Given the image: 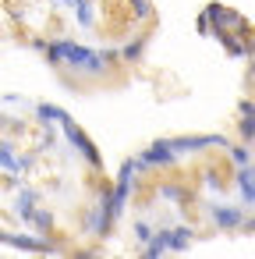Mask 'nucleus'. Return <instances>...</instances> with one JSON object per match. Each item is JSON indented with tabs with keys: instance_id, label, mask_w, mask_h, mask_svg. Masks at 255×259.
Listing matches in <instances>:
<instances>
[{
	"instance_id": "obj_1",
	"label": "nucleus",
	"mask_w": 255,
	"mask_h": 259,
	"mask_svg": "<svg viewBox=\"0 0 255 259\" xmlns=\"http://www.w3.org/2000/svg\"><path fill=\"white\" fill-rule=\"evenodd\" d=\"M46 64L50 68H71L82 78H99L107 71V54H96V50L78 47L71 39H54L46 47Z\"/></svg>"
},
{
	"instance_id": "obj_2",
	"label": "nucleus",
	"mask_w": 255,
	"mask_h": 259,
	"mask_svg": "<svg viewBox=\"0 0 255 259\" xmlns=\"http://www.w3.org/2000/svg\"><path fill=\"white\" fill-rule=\"evenodd\" d=\"M61 132H64L68 146H71V149H75V153H78V156H82L92 170H99V167H103V153L96 149V142H92V139H89V135H85L75 121H71V117H68V121H61Z\"/></svg>"
},
{
	"instance_id": "obj_3",
	"label": "nucleus",
	"mask_w": 255,
	"mask_h": 259,
	"mask_svg": "<svg viewBox=\"0 0 255 259\" xmlns=\"http://www.w3.org/2000/svg\"><path fill=\"white\" fill-rule=\"evenodd\" d=\"M117 220V213H114V202H110V188L103 185L99 188V199H96V206H92V213H89V234H96V238H107L110 234V224Z\"/></svg>"
},
{
	"instance_id": "obj_4",
	"label": "nucleus",
	"mask_w": 255,
	"mask_h": 259,
	"mask_svg": "<svg viewBox=\"0 0 255 259\" xmlns=\"http://www.w3.org/2000/svg\"><path fill=\"white\" fill-rule=\"evenodd\" d=\"M170 146L177 156H188V153H202V149H227L230 139L227 135H177V139H170Z\"/></svg>"
},
{
	"instance_id": "obj_5",
	"label": "nucleus",
	"mask_w": 255,
	"mask_h": 259,
	"mask_svg": "<svg viewBox=\"0 0 255 259\" xmlns=\"http://www.w3.org/2000/svg\"><path fill=\"white\" fill-rule=\"evenodd\" d=\"M202 11L213 22V36L216 32H237V29H244V15L234 11V8H227V4H216V0H213V4H206Z\"/></svg>"
},
{
	"instance_id": "obj_6",
	"label": "nucleus",
	"mask_w": 255,
	"mask_h": 259,
	"mask_svg": "<svg viewBox=\"0 0 255 259\" xmlns=\"http://www.w3.org/2000/svg\"><path fill=\"white\" fill-rule=\"evenodd\" d=\"M209 220L216 224V231H241L244 227V209L234 206V202H213L209 206Z\"/></svg>"
},
{
	"instance_id": "obj_7",
	"label": "nucleus",
	"mask_w": 255,
	"mask_h": 259,
	"mask_svg": "<svg viewBox=\"0 0 255 259\" xmlns=\"http://www.w3.org/2000/svg\"><path fill=\"white\" fill-rule=\"evenodd\" d=\"M138 156H142L145 167H174V163H177V153H174L170 139H156V142H152L149 149H142Z\"/></svg>"
},
{
	"instance_id": "obj_8",
	"label": "nucleus",
	"mask_w": 255,
	"mask_h": 259,
	"mask_svg": "<svg viewBox=\"0 0 255 259\" xmlns=\"http://www.w3.org/2000/svg\"><path fill=\"white\" fill-rule=\"evenodd\" d=\"M0 241L11 245V248H25V252H61L57 245L43 241V238H29V234H11V231H0Z\"/></svg>"
},
{
	"instance_id": "obj_9",
	"label": "nucleus",
	"mask_w": 255,
	"mask_h": 259,
	"mask_svg": "<svg viewBox=\"0 0 255 259\" xmlns=\"http://www.w3.org/2000/svg\"><path fill=\"white\" fill-rule=\"evenodd\" d=\"M36 202H39V188L22 185V188H18V195H15V217H18V220H25V224H32Z\"/></svg>"
},
{
	"instance_id": "obj_10",
	"label": "nucleus",
	"mask_w": 255,
	"mask_h": 259,
	"mask_svg": "<svg viewBox=\"0 0 255 259\" xmlns=\"http://www.w3.org/2000/svg\"><path fill=\"white\" fill-rule=\"evenodd\" d=\"M234 185H237L241 199H244L248 206H255V163L237 167V170H234Z\"/></svg>"
},
{
	"instance_id": "obj_11",
	"label": "nucleus",
	"mask_w": 255,
	"mask_h": 259,
	"mask_svg": "<svg viewBox=\"0 0 255 259\" xmlns=\"http://www.w3.org/2000/svg\"><path fill=\"white\" fill-rule=\"evenodd\" d=\"M149 39H152V32H138L135 39H128V43L121 47V61H124V64H138V61L145 57V47H149Z\"/></svg>"
},
{
	"instance_id": "obj_12",
	"label": "nucleus",
	"mask_w": 255,
	"mask_h": 259,
	"mask_svg": "<svg viewBox=\"0 0 255 259\" xmlns=\"http://www.w3.org/2000/svg\"><path fill=\"white\" fill-rule=\"evenodd\" d=\"M163 234H167V248L170 252H184L191 241H195V231L188 227V224H177V227H163Z\"/></svg>"
},
{
	"instance_id": "obj_13",
	"label": "nucleus",
	"mask_w": 255,
	"mask_h": 259,
	"mask_svg": "<svg viewBox=\"0 0 255 259\" xmlns=\"http://www.w3.org/2000/svg\"><path fill=\"white\" fill-rule=\"evenodd\" d=\"M68 117H71V114H68L64 107H57V103H46V100L36 103V121H39L43 128H46V124H61V121H68Z\"/></svg>"
},
{
	"instance_id": "obj_14",
	"label": "nucleus",
	"mask_w": 255,
	"mask_h": 259,
	"mask_svg": "<svg viewBox=\"0 0 255 259\" xmlns=\"http://www.w3.org/2000/svg\"><path fill=\"white\" fill-rule=\"evenodd\" d=\"M0 167H4L8 174H22V156L15 153L11 139H0Z\"/></svg>"
},
{
	"instance_id": "obj_15",
	"label": "nucleus",
	"mask_w": 255,
	"mask_h": 259,
	"mask_svg": "<svg viewBox=\"0 0 255 259\" xmlns=\"http://www.w3.org/2000/svg\"><path fill=\"white\" fill-rule=\"evenodd\" d=\"M163 252H170V248H167V234H163V227H160V231L142 245V255H145V259H156V255H163Z\"/></svg>"
},
{
	"instance_id": "obj_16",
	"label": "nucleus",
	"mask_w": 255,
	"mask_h": 259,
	"mask_svg": "<svg viewBox=\"0 0 255 259\" xmlns=\"http://www.w3.org/2000/svg\"><path fill=\"white\" fill-rule=\"evenodd\" d=\"M128 8H131V18H135V22H152V18H156L152 0H128Z\"/></svg>"
},
{
	"instance_id": "obj_17",
	"label": "nucleus",
	"mask_w": 255,
	"mask_h": 259,
	"mask_svg": "<svg viewBox=\"0 0 255 259\" xmlns=\"http://www.w3.org/2000/svg\"><path fill=\"white\" fill-rule=\"evenodd\" d=\"M75 22L82 29H92L96 25V4H92V0H82V4L75 8Z\"/></svg>"
},
{
	"instance_id": "obj_18",
	"label": "nucleus",
	"mask_w": 255,
	"mask_h": 259,
	"mask_svg": "<svg viewBox=\"0 0 255 259\" xmlns=\"http://www.w3.org/2000/svg\"><path fill=\"white\" fill-rule=\"evenodd\" d=\"M227 156H230L234 167H248V163H251V146H248V142H244V146H234V142H230V146H227Z\"/></svg>"
},
{
	"instance_id": "obj_19",
	"label": "nucleus",
	"mask_w": 255,
	"mask_h": 259,
	"mask_svg": "<svg viewBox=\"0 0 255 259\" xmlns=\"http://www.w3.org/2000/svg\"><path fill=\"white\" fill-rule=\"evenodd\" d=\"M32 227H36L39 234L54 231V213H50V209H36V213H32Z\"/></svg>"
},
{
	"instance_id": "obj_20",
	"label": "nucleus",
	"mask_w": 255,
	"mask_h": 259,
	"mask_svg": "<svg viewBox=\"0 0 255 259\" xmlns=\"http://www.w3.org/2000/svg\"><path fill=\"white\" fill-rule=\"evenodd\" d=\"M152 234H156V231H152V227H149L145 220H135V224H131V238H135L138 245H145V241H149Z\"/></svg>"
},
{
	"instance_id": "obj_21",
	"label": "nucleus",
	"mask_w": 255,
	"mask_h": 259,
	"mask_svg": "<svg viewBox=\"0 0 255 259\" xmlns=\"http://www.w3.org/2000/svg\"><path fill=\"white\" fill-rule=\"evenodd\" d=\"M237 135H241L248 146H255V117H241V121H237Z\"/></svg>"
},
{
	"instance_id": "obj_22",
	"label": "nucleus",
	"mask_w": 255,
	"mask_h": 259,
	"mask_svg": "<svg viewBox=\"0 0 255 259\" xmlns=\"http://www.w3.org/2000/svg\"><path fill=\"white\" fill-rule=\"evenodd\" d=\"M160 199H174V202H184V199H188V192H184V188H177V185H160Z\"/></svg>"
},
{
	"instance_id": "obj_23",
	"label": "nucleus",
	"mask_w": 255,
	"mask_h": 259,
	"mask_svg": "<svg viewBox=\"0 0 255 259\" xmlns=\"http://www.w3.org/2000/svg\"><path fill=\"white\" fill-rule=\"evenodd\" d=\"M195 29H198V36H213V22L206 18V11L198 15V22H195Z\"/></svg>"
},
{
	"instance_id": "obj_24",
	"label": "nucleus",
	"mask_w": 255,
	"mask_h": 259,
	"mask_svg": "<svg viewBox=\"0 0 255 259\" xmlns=\"http://www.w3.org/2000/svg\"><path fill=\"white\" fill-rule=\"evenodd\" d=\"M237 114L241 117H255V100H241L237 103Z\"/></svg>"
},
{
	"instance_id": "obj_25",
	"label": "nucleus",
	"mask_w": 255,
	"mask_h": 259,
	"mask_svg": "<svg viewBox=\"0 0 255 259\" xmlns=\"http://www.w3.org/2000/svg\"><path fill=\"white\" fill-rule=\"evenodd\" d=\"M29 47H32V50H39V54H46V47H50V43H46L43 36H32V39H29Z\"/></svg>"
},
{
	"instance_id": "obj_26",
	"label": "nucleus",
	"mask_w": 255,
	"mask_h": 259,
	"mask_svg": "<svg viewBox=\"0 0 255 259\" xmlns=\"http://www.w3.org/2000/svg\"><path fill=\"white\" fill-rule=\"evenodd\" d=\"M50 4H61V8H71V11H75V8L82 4V0H50Z\"/></svg>"
},
{
	"instance_id": "obj_27",
	"label": "nucleus",
	"mask_w": 255,
	"mask_h": 259,
	"mask_svg": "<svg viewBox=\"0 0 255 259\" xmlns=\"http://www.w3.org/2000/svg\"><path fill=\"white\" fill-rule=\"evenodd\" d=\"M4 103H11V107H15V103H18V107H22V103H25V100H22V96H15V93H8V96H4Z\"/></svg>"
}]
</instances>
